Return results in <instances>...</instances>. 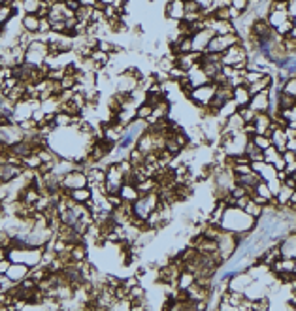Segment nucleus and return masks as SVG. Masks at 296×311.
Returning a JSON list of instances; mask_svg holds the SVG:
<instances>
[{"label": "nucleus", "instance_id": "1", "mask_svg": "<svg viewBox=\"0 0 296 311\" xmlns=\"http://www.w3.org/2000/svg\"><path fill=\"white\" fill-rule=\"evenodd\" d=\"M223 230H230L236 236L240 234H251L256 226V219H253L251 215L238 208V205H227V210L223 213L219 224Z\"/></svg>", "mask_w": 296, "mask_h": 311}, {"label": "nucleus", "instance_id": "2", "mask_svg": "<svg viewBox=\"0 0 296 311\" xmlns=\"http://www.w3.org/2000/svg\"><path fill=\"white\" fill-rule=\"evenodd\" d=\"M10 262H23V264L34 268L44 260V247H10L8 249Z\"/></svg>", "mask_w": 296, "mask_h": 311}, {"label": "nucleus", "instance_id": "3", "mask_svg": "<svg viewBox=\"0 0 296 311\" xmlns=\"http://www.w3.org/2000/svg\"><path fill=\"white\" fill-rule=\"evenodd\" d=\"M215 241H217V253H219V257L223 258V262H228V260L236 255V251H238L240 240L238 236L234 234V232H230V230L221 229L219 236L215 238Z\"/></svg>", "mask_w": 296, "mask_h": 311}, {"label": "nucleus", "instance_id": "4", "mask_svg": "<svg viewBox=\"0 0 296 311\" xmlns=\"http://www.w3.org/2000/svg\"><path fill=\"white\" fill-rule=\"evenodd\" d=\"M159 205V193H145L140 194L138 200L132 202V215L134 217L142 219V221H147V217L155 212V208Z\"/></svg>", "mask_w": 296, "mask_h": 311}, {"label": "nucleus", "instance_id": "5", "mask_svg": "<svg viewBox=\"0 0 296 311\" xmlns=\"http://www.w3.org/2000/svg\"><path fill=\"white\" fill-rule=\"evenodd\" d=\"M247 60H249V53H247V49H245V46L240 42V44H236V46L228 47L227 51L223 53V66H232V68H238V70H242V68H247Z\"/></svg>", "mask_w": 296, "mask_h": 311}, {"label": "nucleus", "instance_id": "6", "mask_svg": "<svg viewBox=\"0 0 296 311\" xmlns=\"http://www.w3.org/2000/svg\"><path fill=\"white\" fill-rule=\"evenodd\" d=\"M215 89H217V85H215L213 81L204 83V85H200V87L192 89L187 98L191 100V104H194L196 110H202V108L209 106L211 98L215 96Z\"/></svg>", "mask_w": 296, "mask_h": 311}, {"label": "nucleus", "instance_id": "7", "mask_svg": "<svg viewBox=\"0 0 296 311\" xmlns=\"http://www.w3.org/2000/svg\"><path fill=\"white\" fill-rule=\"evenodd\" d=\"M125 183V174L119 168L117 162H110L106 166V177H104V191L106 194H119V189Z\"/></svg>", "mask_w": 296, "mask_h": 311}, {"label": "nucleus", "instance_id": "8", "mask_svg": "<svg viewBox=\"0 0 296 311\" xmlns=\"http://www.w3.org/2000/svg\"><path fill=\"white\" fill-rule=\"evenodd\" d=\"M242 42V36L240 34H225V36H219V34H213L211 36V40H209L208 44V49L206 51H209V53H225L228 47L236 46V44H240Z\"/></svg>", "mask_w": 296, "mask_h": 311}, {"label": "nucleus", "instance_id": "9", "mask_svg": "<svg viewBox=\"0 0 296 311\" xmlns=\"http://www.w3.org/2000/svg\"><path fill=\"white\" fill-rule=\"evenodd\" d=\"M61 187H63V191H74V189L87 187V172L82 170V168L70 170L61 179Z\"/></svg>", "mask_w": 296, "mask_h": 311}, {"label": "nucleus", "instance_id": "10", "mask_svg": "<svg viewBox=\"0 0 296 311\" xmlns=\"http://www.w3.org/2000/svg\"><path fill=\"white\" fill-rule=\"evenodd\" d=\"M25 138V130L21 129V125L17 123H8L4 127H0V143L6 147H12L13 143H17Z\"/></svg>", "mask_w": 296, "mask_h": 311}, {"label": "nucleus", "instance_id": "11", "mask_svg": "<svg viewBox=\"0 0 296 311\" xmlns=\"http://www.w3.org/2000/svg\"><path fill=\"white\" fill-rule=\"evenodd\" d=\"M164 17L180 23L185 19V0H168L164 6Z\"/></svg>", "mask_w": 296, "mask_h": 311}, {"label": "nucleus", "instance_id": "12", "mask_svg": "<svg viewBox=\"0 0 296 311\" xmlns=\"http://www.w3.org/2000/svg\"><path fill=\"white\" fill-rule=\"evenodd\" d=\"M249 108L255 113L270 112V108H272V94H270V91H262V93L253 94L249 100Z\"/></svg>", "mask_w": 296, "mask_h": 311}, {"label": "nucleus", "instance_id": "13", "mask_svg": "<svg viewBox=\"0 0 296 311\" xmlns=\"http://www.w3.org/2000/svg\"><path fill=\"white\" fill-rule=\"evenodd\" d=\"M281 257L283 258H296V230H290L278 240Z\"/></svg>", "mask_w": 296, "mask_h": 311}, {"label": "nucleus", "instance_id": "14", "mask_svg": "<svg viewBox=\"0 0 296 311\" xmlns=\"http://www.w3.org/2000/svg\"><path fill=\"white\" fill-rule=\"evenodd\" d=\"M253 281V277L247 270H242L238 274H232L228 277V291L234 293H245V288L249 287V283Z\"/></svg>", "mask_w": 296, "mask_h": 311}, {"label": "nucleus", "instance_id": "15", "mask_svg": "<svg viewBox=\"0 0 296 311\" xmlns=\"http://www.w3.org/2000/svg\"><path fill=\"white\" fill-rule=\"evenodd\" d=\"M211 36H213V32L209 29H202L198 30V32H194V34L191 36L192 51H194V53H204V51L208 49V44L209 40H211Z\"/></svg>", "mask_w": 296, "mask_h": 311}, {"label": "nucleus", "instance_id": "16", "mask_svg": "<svg viewBox=\"0 0 296 311\" xmlns=\"http://www.w3.org/2000/svg\"><path fill=\"white\" fill-rule=\"evenodd\" d=\"M261 176L256 174V172H245V174H236V185H240V187H244L247 193H253L255 191V187L261 183Z\"/></svg>", "mask_w": 296, "mask_h": 311}, {"label": "nucleus", "instance_id": "17", "mask_svg": "<svg viewBox=\"0 0 296 311\" xmlns=\"http://www.w3.org/2000/svg\"><path fill=\"white\" fill-rule=\"evenodd\" d=\"M6 276L10 277L13 283H21L25 277L30 276V266L23 264V262H12L6 272Z\"/></svg>", "mask_w": 296, "mask_h": 311}, {"label": "nucleus", "instance_id": "18", "mask_svg": "<svg viewBox=\"0 0 296 311\" xmlns=\"http://www.w3.org/2000/svg\"><path fill=\"white\" fill-rule=\"evenodd\" d=\"M251 168H253V172H256V174L261 176L262 181H270V179H275V177H278V170H275L272 164L264 162V160L251 162Z\"/></svg>", "mask_w": 296, "mask_h": 311}, {"label": "nucleus", "instance_id": "19", "mask_svg": "<svg viewBox=\"0 0 296 311\" xmlns=\"http://www.w3.org/2000/svg\"><path fill=\"white\" fill-rule=\"evenodd\" d=\"M255 134H268L272 132V125H273V119L270 113H256L255 115Z\"/></svg>", "mask_w": 296, "mask_h": 311}, {"label": "nucleus", "instance_id": "20", "mask_svg": "<svg viewBox=\"0 0 296 311\" xmlns=\"http://www.w3.org/2000/svg\"><path fill=\"white\" fill-rule=\"evenodd\" d=\"M187 79H189V83H191V87H200V85H204V83H209V77L206 76V72H204V68L200 66V63H198L196 66H192L191 70L187 72Z\"/></svg>", "mask_w": 296, "mask_h": 311}, {"label": "nucleus", "instance_id": "21", "mask_svg": "<svg viewBox=\"0 0 296 311\" xmlns=\"http://www.w3.org/2000/svg\"><path fill=\"white\" fill-rule=\"evenodd\" d=\"M70 258H72V262H83V260H87L89 257V249H87V243L85 241H76V243H70Z\"/></svg>", "mask_w": 296, "mask_h": 311}, {"label": "nucleus", "instance_id": "22", "mask_svg": "<svg viewBox=\"0 0 296 311\" xmlns=\"http://www.w3.org/2000/svg\"><path fill=\"white\" fill-rule=\"evenodd\" d=\"M270 140H272V146L278 149V151L283 153L287 149V136H285V129L278 127V125L273 123L272 125V132H270Z\"/></svg>", "mask_w": 296, "mask_h": 311}, {"label": "nucleus", "instance_id": "23", "mask_svg": "<svg viewBox=\"0 0 296 311\" xmlns=\"http://www.w3.org/2000/svg\"><path fill=\"white\" fill-rule=\"evenodd\" d=\"M272 87H273V76H270V74H264L261 79H256V81H253V83L247 85L251 96L256 94V93H262V91H270Z\"/></svg>", "mask_w": 296, "mask_h": 311}, {"label": "nucleus", "instance_id": "24", "mask_svg": "<svg viewBox=\"0 0 296 311\" xmlns=\"http://www.w3.org/2000/svg\"><path fill=\"white\" fill-rule=\"evenodd\" d=\"M232 100L238 104V108L249 106V100H251V93L247 85H236L232 91Z\"/></svg>", "mask_w": 296, "mask_h": 311}, {"label": "nucleus", "instance_id": "25", "mask_svg": "<svg viewBox=\"0 0 296 311\" xmlns=\"http://www.w3.org/2000/svg\"><path fill=\"white\" fill-rule=\"evenodd\" d=\"M290 12H278V10H268V15L264 19L268 21V25L272 27V29H278L279 25H283L287 19H290Z\"/></svg>", "mask_w": 296, "mask_h": 311}, {"label": "nucleus", "instance_id": "26", "mask_svg": "<svg viewBox=\"0 0 296 311\" xmlns=\"http://www.w3.org/2000/svg\"><path fill=\"white\" fill-rule=\"evenodd\" d=\"M119 196H121L123 202H136L140 196V191L134 183H123L121 189H119Z\"/></svg>", "mask_w": 296, "mask_h": 311}, {"label": "nucleus", "instance_id": "27", "mask_svg": "<svg viewBox=\"0 0 296 311\" xmlns=\"http://www.w3.org/2000/svg\"><path fill=\"white\" fill-rule=\"evenodd\" d=\"M21 27H23V30H29L32 34H38L40 17H38L36 13H25V15H21Z\"/></svg>", "mask_w": 296, "mask_h": 311}, {"label": "nucleus", "instance_id": "28", "mask_svg": "<svg viewBox=\"0 0 296 311\" xmlns=\"http://www.w3.org/2000/svg\"><path fill=\"white\" fill-rule=\"evenodd\" d=\"M70 198L74 200L76 204H87L89 200L93 198V189L91 187H82V189H74V191H68Z\"/></svg>", "mask_w": 296, "mask_h": 311}, {"label": "nucleus", "instance_id": "29", "mask_svg": "<svg viewBox=\"0 0 296 311\" xmlns=\"http://www.w3.org/2000/svg\"><path fill=\"white\" fill-rule=\"evenodd\" d=\"M194 283H196V276L189 270H183L180 274V277H177V281H175V288H177V291H187V288L191 287V285H194Z\"/></svg>", "mask_w": 296, "mask_h": 311}, {"label": "nucleus", "instance_id": "30", "mask_svg": "<svg viewBox=\"0 0 296 311\" xmlns=\"http://www.w3.org/2000/svg\"><path fill=\"white\" fill-rule=\"evenodd\" d=\"M244 212L247 213V215H251L253 219H259L262 217V213H264V205L262 204H259V202H255L253 198H249L247 200V204L244 205Z\"/></svg>", "mask_w": 296, "mask_h": 311}, {"label": "nucleus", "instance_id": "31", "mask_svg": "<svg viewBox=\"0 0 296 311\" xmlns=\"http://www.w3.org/2000/svg\"><path fill=\"white\" fill-rule=\"evenodd\" d=\"M292 191L294 189H290L289 185H285V183H281V187H279V191L275 193V202H278V205H287L290 202V196H292Z\"/></svg>", "mask_w": 296, "mask_h": 311}, {"label": "nucleus", "instance_id": "32", "mask_svg": "<svg viewBox=\"0 0 296 311\" xmlns=\"http://www.w3.org/2000/svg\"><path fill=\"white\" fill-rule=\"evenodd\" d=\"M245 155L249 157L251 162H256V160H264V151L262 149H259V147L253 143V140L249 138V141H247V146H245Z\"/></svg>", "mask_w": 296, "mask_h": 311}, {"label": "nucleus", "instance_id": "33", "mask_svg": "<svg viewBox=\"0 0 296 311\" xmlns=\"http://www.w3.org/2000/svg\"><path fill=\"white\" fill-rule=\"evenodd\" d=\"M89 57H91V59H93L94 63H96V65L100 66V68H106V66L110 65V59H111V55L104 53V51H100L98 47H96V49H93Z\"/></svg>", "mask_w": 296, "mask_h": 311}, {"label": "nucleus", "instance_id": "34", "mask_svg": "<svg viewBox=\"0 0 296 311\" xmlns=\"http://www.w3.org/2000/svg\"><path fill=\"white\" fill-rule=\"evenodd\" d=\"M72 121H74V115H70V113H64V112L55 113V127H57V129L72 127Z\"/></svg>", "mask_w": 296, "mask_h": 311}, {"label": "nucleus", "instance_id": "35", "mask_svg": "<svg viewBox=\"0 0 296 311\" xmlns=\"http://www.w3.org/2000/svg\"><path fill=\"white\" fill-rule=\"evenodd\" d=\"M23 166L25 168H29V170H38L42 166V159L38 157V153H30L29 157H25Z\"/></svg>", "mask_w": 296, "mask_h": 311}, {"label": "nucleus", "instance_id": "36", "mask_svg": "<svg viewBox=\"0 0 296 311\" xmlns=\"http://www.w3.org/2000/svg\"><path fill=\"white\" fill-rule=\"evenodd\" d=\"M251 140H253V143H255L259 149H262V151L272 146V140H270V136L268 134H253L251 136Z\"/></svg>", "mask_w": 296, "mask_h": 311}, {"label": "nucleus", "instance_id": "37", "mask_svg": "<svg viewBox=\"0 0 296 311\" xmlns=\"http://www.w3.org/2000/svg\"><path fill=\"white\" fill-rule=\"evenodd\" d=\"M253 193L259 194V196H262V198H266L268 202H272V200H273V193L270 191V187H268V183H266V181H261V183H259Z\"/></svg>", "mask_w": 296, "mask_h": 311}, {"label": "nucleus", "instance_id": "38", "mask_svg": "<svg viewBox=\"0 0 296 311\" xmlns=\"http://www.w3.org/2000/svg\"><path fill=\"white\" fill-rule=\"evenodd\" d=\"M42 6V0H21V8L25 13H38Z\"/></svg>", "mask_w": 296, "mask_h": 311}, {"label": "nucleus", "instance_id": "39", "mask_svg": "<svg viewBox=\"0 0 296 311\" xmlns=\"http://www.w3.org/2000/svg\"><path fill=\"white\" fill-rule=\"evenodd\" d=\"M151 113H153V106H149L147 102H144V104H140V106L136 108V119H142V121H147Z\"/></svg>", "mask_w": 296, "mask_h": 311}, {"label": "nucleus", "instance_id": "40", "mask_svg": "<svg viewBox=\"0 0 296 311\" xmlns=\"http://www.w3.org/2000/svg\"><path fill=\"white\" fill-rule=\"evenodd\" d=\"M281 93L290 94V96H296V76H290L287 81L281 83Z\"/></svg>", "mask_w": 296, "mask_h": 311}, {"label": "nucleus", "instance_id": "41", "mask_svg": "<svg viewBox=\"0 0 296 311\" xmlns=\"http://www.w3.org/2000/svg\"><path fill=\"white\" fill-rule=\"evenodd\" d=\"M76 76L74 74H64L63 79H61V87H63V91H66V89H74L76 87Z\"/></svg>", "mask_w": 296, "mask_h": 311}, {"label": "nucleus", "instance_id": "42", "mask_svg": "<svg viewBox=\"0 0 296 311\" xmlns=\"http://www.w3.org/2000/svg\"><path fill=\"white\" fill-rule=\"evenodd\" d=\"M238 113L242 115V119H244L245 123H253L255 121V115L256 113L251 110L249 106H244V108H238Z\"/></svg>", "mask_w": 296, "mask_h": 311}, {"label": "nucleus", "instance_id": "43", "mask_svg": "<svg viewBox=\"0 0 296 311\" xmlns=\"http://www.w3.org/2000/svg\"><path fill=\"white\" fill-rule=\"evenodd\" d=\"M249 4H251V0H230V6H232L234 10H238L240 13L247 12Z\"/></svg>", "mask_w": 296, "mask_h": 311}, {"label": "nucleus", "instance_id": "44", "mask_svg": "<svg viewBox=\"0 0 296 311\" xmlns=\"http://www.w3.org/2000/svg\"><path fill=\"white\" fill-rule=\"evenodd\" d=\"M51 32V21L47 17H42L40 19V29H38V34H47Z\"/></svg>", "mask_w": 296, "mask_h": 311}, {"label": "nucleus", "instance_id": "45", "mask_svg": "<svg viewBox=\"0 0 296 311\" xmlns=\"http://www.w3.org/2000/svg\"><path fill=\"white\" fill-rule=\"evenodd\" d=\"M63 2H64V6L68 8V10H72V12H77V8L82 6L80 0H63Z\"/></svg>", "mask_w": 296, "mask_h": 311}, {"label": "nucleus", "instance_id": "46", "mask_svg": "<svg viewBox=\"0 0 296 311\" xmlns=\"http://www.w3.org/2000/svg\"><path fill=\"white\" fill-rule=\"evenodd\" d=\"M80 4H82V6H89V8H96L100 2L98 0H80Z\"/></svg>", "mask_w": 296, "mask_h": 311}, {"label": "nucleus", "instance_id": "47", "mask_svg": "<svg viewBox=\"0 0 296 311\" xmlns=\"http://www.w3.org/2000/svg\"><path fill=\"white\" fill-rule=\"evenodd\" d=\"M287 149L292 153H296V138H292V140L287 141Z\"/></svg>", "mask_w": 296, "mask_h": 311}, {"label": "nucleus", "instance_id": "48", "mask_svg": "<svg viewBox=\"0 0 296 311\" xmlns=\"http://www.w3.org/2000/svg\"><path fill=\"white\" fill-rule=\"evenodd\" d=\"M100 4H102V6H108V4H115L117 0H98Z\"/></svg>", "mask_w": 296, "mask_h": 311}, {"label": "nucleus", "instance_id": "49", "mask_svg": "<svg viewBox=\"0 0 296 311\" xmlns=\"http://www.w3.org/2000/svg\"><path fill=\"white\" fill-rule=\"evenodd\" d=\"M292 274H294V277H296V262H294V272H292Z\"/></svg>", "mask_w": 296, "mask_h": 311}, {"label": "nucleus", "instance_id": "50", "mask_svg": "<svg viewBox=\"0 0 296 311\" xmlns=\"http://www.w3.org/2000/svg\"><path fill=\"white\" fill-rule=\"evenodd\" d=\"M0 291H2V287H0Z\"/></svg>", "mask_w": 296, "mask_h": 311}]
</instances>
